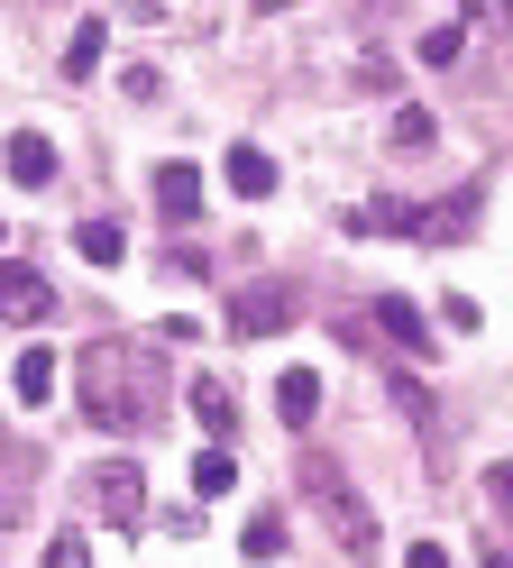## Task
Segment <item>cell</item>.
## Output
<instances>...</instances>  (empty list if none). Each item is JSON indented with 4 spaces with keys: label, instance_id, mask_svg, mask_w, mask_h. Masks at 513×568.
<instances>
[{
    "label": "cell",
    "instance_id": "277c9868",
    "mask_svg": "<svg viewBox=\"0 0 513 568\" xmlns=\"http://www.w3.org/2000/svg\"><path fill=\"white\" fill-rule=\"evenodd\" d=\"M293 312H303V303H293V284H248V294L230 303V331L239 339H266V331L293 322Z\"/></svg>",
    "mask_w": 513,
    "mask_h": 568
},
{
    "label": "cell",
    "instance_id": "9c48e42d",
    "mask_svg": "<svg viewBox=\"0 0 513 568\" xmlns=\"http://www.w3.org/2000/svg\"><path fill=\"white\" fill-rule=\"evenodd\" d=\"M101 55H110V19H83V28L64 38V83H92Z\"/></svg>",
    "mask_w": 513,
    "mask_h": 568
},
{
    "label": "cell",
    "instance_id": "d6986e66",
    "mask_svg": "<svg viewBox=\"0 0 513 568\" xmlns=\"http://www.w3.org/2000/svg\"><path fill=\"white\" fill-rule=\"evenodd\" d=\"M120 83L129 101H165V64H120Z\"/></svg>",
    "mask_w": 513,
    "mask_h": 568
},
{
    "label": "cell",
    "instance_id": "6da1fadb",
    "mask_svg": "<svg viewBox=\"0 0 513 568\" xmlns=\"http://www.w3.org/2000/svg\"><path fill=\"white\" fill-rule=\"evenodd\" d=\"M73 395H83V413L101 432H147L165 413V395H174V367L147 339H92L73 358Z\"/></svg>",
    "mask_w": 513,
    "mask_h": 568
},
{
    "label": "cell",
    "instance_id": "ba28073f",
    "mask_svg": "<svg viewBox=\"0 0 513 568\" xmlns=\"http://www.w3.org/2000/svg\"><path fill=\"white\" fill-rule=\"evenodd\" d=\"M275 413H284V432H312V413H321V376H312V367H284V376H275Z\"/></svg>",
    "mask_w": 513,
    "mask_h": 568
},
{
    "label": "cell",
    "instance_id": "2e32d148",
    "mask_svg": "<svg viewBox=\"0 0 513 568\" xmlns=\"http://www.w3.org/2000/svg\"><path fill=\"white\" fill-rule=\"evenodd\" d=\"M230 486H239V458H230V449L211 440V449L193 458V495H230Z\"/></svg>",
    "mask_w": 513,
    "mask_h": 568
},
{
    "label": "cell",
    "instance_id": "603a6c76",
    "mask_svg": "<svg viewBox=\"0 0 513 568\" xmlns=\"http://www.w3.org/2000/svg\"><path fill=\"white\" fill-rule=\"evenodd\" d=\"M403 568H450V550H440V541H413V559H403Z\"/></svg>",
    "mask_w": 513,
    "mask_h": 568
},
{
    "label": "cell",
    "instance_id": "4fadbf2b",
    "mask_svg": "<svg viewBox=\"0 0 513 568\" xmlns=\"http://www.w3.org/2000/svg\"><path fill=\"white\" fill-rule=\"evenodd\" d=\"M385 148H394V156H431V148H440V120L403 101V111H394V129H385Z\"/></svg>",
    "mask_w": 513,
    "mask_h": 568
},
{
    "label": "cell",
    "instance_id": "7a4b0ae2",
    "mask_svg": "<svg viewBox=\"0 0 513 568\" xmlns=\"http://www.w3.org/2000/svg\"><path fill=\"white\" fill-rule=\"evenodd\" d=\"M83 514H92V523H138V514H147V477L129 468V458L92 468V477H83Z\"/></svg>",
    "mask_w": 513,
    "mask_h": 568
},
{
    "label": "cell",
    "instance_id": "5b68a950",
    "mask_svg": "<svg viewBox=\"0 0 513 568\" xmlns=\"http://www.w3.org/2000/svg\"><path fill=\"white\" fill-rule=\"evenodd\" d=\"M312 486L330 495V468H321V458H312ZM330 541H340L349 559H366V550H376V514H366V505H358V495H349V486H340V495H330Z\"/></svg>",
    "mask_w": 513,
    "mask_h": 568
},
{
    "label": "cell",
    "instance_id": "cb8c5ba5",
    "mask_svg": "<svg viewBox=\"0 0 513 568\" xmlns=\"http://www.w3.org/2000/svg\"><path fill=\"white\" fill-rule=\"evenodd\" d=\"M0 257H10V221H0Z\"/></svg>",
    "mask_w": 513,
    "mask_h": 568
},
{
    "label": "cell",
    "instance_id": "8fae6325",
    "mask_svg": "<svg viewBox=\"0 0 513 568\" xmlns=\"http://www.w3.org/2000/svg\"><path fill=\"white\" fill-rule=\"evenodd\" d=\"M193 413H202V432H211V440H230V432H239V395H230L220 376H193Z\"/></svg>",
    "mask_w": 513,
    "mask_h": 568
},
{
    "label": "cell",
    "instance_id": "e0dca14e",
    "mask_svg": "<svg viewBox=\"0 0 513 568\" xmlns=\"http://www.w3.org/2000/svg\"><path fill=\"white\" fill-rule=\"evenodd\" d=\"M486 523L513 531V458H504V468H486Z\"/></svg>",
    "mask_w": 513,
    "mask_h": 568
},
{
    "label": "cell",
    "instance_id": "ffe728a7",
    "mask_svg": "<svg viewBox=\"0 0 513 568\" xmlns=\"http://www.w3.org/2000/svg\"><path fill=\"white\" fill-rule=\"evenodd\" d=\"M422 55H431V64H459V55H467V28H431Z\"/></svg>",
    "mask_w": 513,
    "mask_h": 568
},
{
    "label": "cell",
    "instance_id": "d4e9b609",
    "mask_svg": "<svg viewBox=\"0 0 513 568\" xmlns=\"http://www.w3.org/2000/svg\"><path fill=\"white\" fill-rule=\"evenodd\" d=\"M256 10H293V0H256Z\"/></svg>",
    "mask_w": 513,
    "mask_h": 568
},
{
    "label": "cell",
    "instance_id": "7c38bea8",
    "mask_svg": "<svg viewBox=\"0 0 513 568\" xmlns=\"http://www.w3.org/2000/svg\"><path fill=\"white\" fill-rule=\"evenodd\" d=\"M230 193L239 202H266L275 193V156L266 148H230Z\"/></svg>",
    "mask_w": 513,
    "mask_h": 568
},
{
    "label": "cell",
    "instance_id": "7402d4cb",
    "mask_svg": "<svg viewBox=\"0 0 513 568\" xmlns=\"http://www.w3.org/2000/svg\"><path fill=\"white\" fill-rule=\"evenodd\" d=\"M467 19L476 28H513V0H467Z\"/></svg>",
    "mask_w": 513,
    "mask_h": 568
},
{
    "label": "cell",
    "instance_id": "9a60e30c",
    "mask_svg": "<svg viewBox=\"0 0 513 568\" xmlns=\"http://www.w3.org/2000/svg\"><path fill=\"white\" fill-rule=\"evenodd\" d=\"M376 331H394L403 348H413V358H422V348H431V331H422V312L403 303V294H376Z\"/></svg>",
    "mask_w": 513,
    "mask_h": 568
},
{
    "label": "cell",
    "instance_id": "52a82bcc",
    "mask_svg": "<svg viewBox=\"0 0 513 568\" xmlns=\"http://www.w3.org/2000/svg\"><path fill=\"white\" fill-rule=\"evenodd\" d=\"M56 376H64V358H56V348H19V358H10V395L37 413V404L56 395Z\"/></svg>",
    "mask_w": 513,
    "mask_h": 568
},
{
    "label": "cell",
    "instance_id": "5bb4252c",
    "mask_svg": "<svg viewBox=\"0 0 513 568\" xmlns=\"http://www.w3.org/2000/svg\"><path fill=\"white\" fill-rule=\"evenodd\" d=\"M73 257H83V266H120V257H129L120 221H83V230H73Z\"/></svg>",
    "mask_w": 513,
    "mask_h": 568
},
{
    "label": "cell",
    "instance_id": "30bf717a",
    "mask_svg": "<svg viewBox=\"0 0 513 568\" xmlns=\"http://www.w3.org/2000/svg\"><path fill=\"white\" fill-rule=\"evenodd\" d=\"M157 211H165V221H193V211H202V174L193 165H157Z\"/></svg>",
    "mask_w": 513,
    "mask_h": 568
},
{
    "label": "cell",
    "instance_id": "ac0fdd59",
    "mask_svg": "<svg viewBox=\"0 0 513 568\" xmlns=\"http://www.w3.org/2000/svg\"><path fill=\"white\" fill-rule=\"evenodd\" d=\"M239 550H248V559H275V550H284V523H275V514H256V523L239 531Z\"/></svg>",
    "mask_w": 513,
    "mask_h": 568
},
{
    "label": "cell",
    "instance_id": "44dd1931",
    "mask_svg": "<svg viewBox=\"0 0 513 568\" xmlns=\"http://www.w3.org/2000/svg\"><path fill=\"white\" fill-rule=\"evenodd\" d=\"M47 568H83V531H56V541H47Z\"/></svg>",
    "mask_w": 513,
    "mask_h": 568
},
{
    "label": "cell",
    "instance_id": "3957f363",
    "mask_svg": "<svg viewBox=\"0 0 513 568\" xmlns=\"http://www.w3.org/2000/svg\"><path fill=\"white\" fill-rule=\"evenodd\" d=\"M56 312V284L37 275V266H19V257H0V322L10 331H37Z\"/></svg>",
    "mask_w": 513,
    "mask_h": 568
},
{
    "label": "cell",
    "instance_id": "8992f818",
    "mask_svg": "<svg viewBox=\"0 0 513 568\" xmlns=\"http://www.w3.org/2000/svg\"><path fill=\"white\" fill-rule=\"evenodd\" d=\"M0 165H10V184H19V193H37V184H56V138H37V129H19L10 148H0Z\"/></svg>",
    "mask_w": 513,
    "mask_h": 568
}]
</instances>
